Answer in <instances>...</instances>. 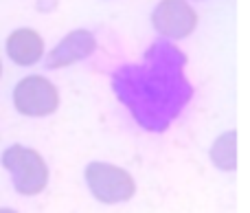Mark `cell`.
<instances>
[{
	"label": "cell",
	"mask_w": 250,
	"mask_h": 213,
	"mask_svg": "<svg viewBox=\"0 0 250 213\" xmlns=\"http://www.w3.org/2000/svg\"><path fill=\"white\" fill-rule=\"evenodd\" d=\"M2 167L11 174L20 196H38L48 185V165L42 154L24 145H11L2 154Z\"/></svg>",
	"instance_id": "cell-1"
},
{
	"label": "cell",
	"mask_w": 250,
	"mask_h": 213,
	"mask_svg": "<svg viewBox=\"0 0 250 213\" xmlns=\"http://www.w3.org/2000/svg\"><path fill=\"white\" fill-rule=\"evenodd\" d=\"M86 185L92 196L104 205L127 202L136 193V183L127 170L101 161H95L86 167Z\"/></svg>",
	"instance_id": "cell-2"
},
{
	"label": "cell",
	"mask_w": 250,
	"mask_h": 213,
	"mask_svg": "<svg viewBox=\"0 0 250 213\" xmlns=\"http://www.w3.org/2000/svg\"><path fill=\"white\" fill-rule=\"evenodd\" d=\"M13 106L24 117H48L60 108V90L51 79L29 75L13 88Z\"/></svg>",
	"instance_id": "cell-3"
},
{
	"label": "cell",
	"mask_w": 250,
	"mask_h": 213,
	"mask_svg": "<svg viewBox=\"0 0 250 213\" xmlns=\"http://www.w3.org/2000/svg\"><path fill=\"white\" fill-rule=\"evenodd\" d=\"M151 24L163 38L185 40L198 26V13L187 0H160L151 13Z\"/></svg>",
	"instance_id": "cell-4"
},
{
	"label": "cell",
	"mask_w": 250,
	"mask_h": 213,
	"mask_svg": "<svg viewBox=\"0 0 250 213\" xmlns=\"http://www.w3.org/2000/svg\"><path fill=\"white\" fill-rule=\"evenodd\" d=\"M97 48V40L90 31L86 29H77L70 31L60 44H55L51 53H48V68H64V66H70L75 62L86 60L88 55H92Z\"/></svg>",
	"instance_id": "cell-5"
},
{
	"label": "cell",
	"mask_w": 250,
	"mask_h": 213,
	"mask_svg": "<svg viewBox=\"0 0 250 213\" xmlns=\"http://www.w3.org/2000/svg\"><path fill=\"white\" fill-rule=\"evenodd\" d=\"M7 55L18 66H33L44 57V38L35 29L22 26L7 38Z\"/></svg>",
	"instance_id": "cell-6"
},
{
	"label": "cell",
	"mask_w": 250,
	"mask_h": 213,
	"mask_svg": "<svg viewBox=\"0 0 250 213\" xmlns=\"http://www.w3.org/2000/svg\"><path fill=\"white\" fill-rule=\"evenodd\" d=\"M211 161L213 165L224 171H230L237 167V134L235 132H226L213 143Z\"/></svg>",
	"instance_id": "cell-7"
},
{
	"label": "cell",
	"mask_w": 250,
	"mask_h": 213,
	"mask_svg": "<svg viewBox=\"0 0 250 213\" xmlns=\"http://www.w3.org/2000/svg\"><path fill=\"white\" fill-rule=\"evenodd\" d=\"M0 213H18V211H13V209H2V207H0Z\"/></svg>",
	"instance_id": "cell-8"
},
{
	"label": "cell",
	"mask_w": 250,
	"mask_h": 213,
	"mask_svg": "<svg viewBox=\"0 0 250 213\" xmlns=\"http://www.w3.org/2000/svg\"><path fill=\"white\" fill-rule=\"evenodd\" d=\"M0 75H2V62H0Z\"/></svg>",
	"instance_id": "cell-9"
}]
</instances>
